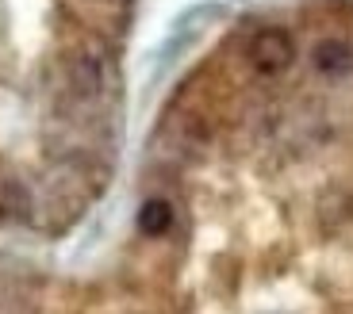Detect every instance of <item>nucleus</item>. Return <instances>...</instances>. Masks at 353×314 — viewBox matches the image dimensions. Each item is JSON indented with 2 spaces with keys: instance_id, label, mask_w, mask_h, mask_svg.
Segmentation results:
<instances>
[{
  "instance_id": "f257e3e1",
  "label": "nucleus",
  "mask_w": 353,
  "mask_h": 314,
  "mask_svg": "<svg viewBox=\"0 0 353 314\" xmlns=\"http://www.w3.org/2000/svg\"><path fill=\"white\" fill-rule=\"evenodd\" d=\"M292 61H296V43H292V35L281 31V27H265V31H257L250 39V65L257 73H265V77L284 73Z\"/></svg>"
},
{
  "instance_id": "f03ea898",
  "label": "nucleus",
  "mask_w": 353,
  "mask_h": 314,
  "mask_svg": "<svg viewBox=\"0 0 353 314\" xmlns=\"http://www.w3.org/2000/svg\"><path fill=\"white\" fill-rule=\"evenodd\" d=\"M311 61H315L319 73H330V77L350 73L353 70V46L342 43V39H323V43L311 50Z\"/></svg>"
},
{
  "instance_id": "7ed1b4c3",
  "label": "nucleus",
  "mask_w": 353,
  "mask_h": 314,
  "mask_svg": "<svg viewBox=\"0 0 353 314\" xmlns=\"http://www.w3.org/2000/svg\"><path fill=\"white\" fill-rule=\"evenodd\" d=\"M173 227V207L165 200H146L139 211V230L146 238H161L165 230Z\"/></svg>"
}]
</instances>
